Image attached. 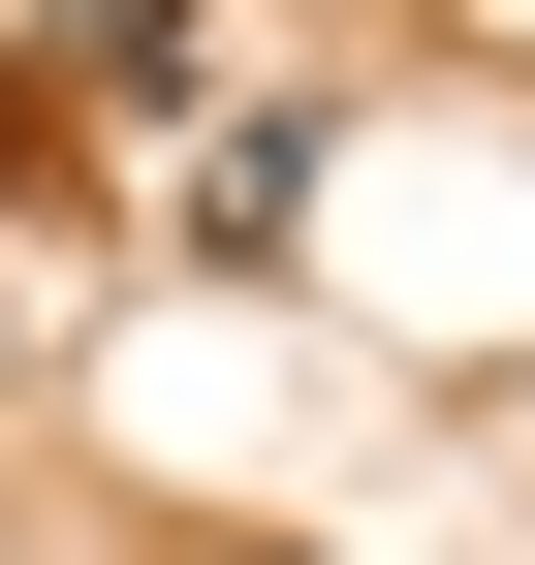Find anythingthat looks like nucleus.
Instances as JSON below:
<instances>
[{"label": "nucleus", "mask_w": 535, "mask_h": 565, "mask_svg": "<svg viewBox=\"0 0 535 565\" xmlns=\"http://www.w3.org/2000/svg\"><path fill=\"white\" fill-rule=\"evenodd\" d=\"M0 63H32V95H158V63H189V0H0Z\"/></svg>", "instance_id": "f257e3e1"}, {"label": "nucleus", "mask_w": 535, "mask_h": 565, "mask_svg": "<svg viewBox=\"0 0 535 565\" xmlns=\"http://www.w3.org/2000/svg\"><path fill=\"white\" fill-rule=\"evenodd\" d=\"M284 221H315V95H252L221 158H189V252H284Z\"/></svg>", "instance_id": "f03ea898"}, {"label": "nucleus", "mask_w": 535, "mask_h": 565, "mask_svg": "<svg viewBox=\"0 0 535 565\" xmlns=\"http://www.w3.org/2000/svg\"><path fill=\"white\" fill-rule=\"evenodd\" d=\"M158 565H284V534H158Z\"/></svg>", "instance_id": "7ed1b4c3"}, {"label": "nucleus", "mask_w": 535, "mask_h": 565, "mask_svg": "<svg viewBox=\"0 0 535 565\" xmlns=\"http://www.w3.org/2000/svg\"><path fill=\"white\" fill-rule=\"evenodd\" d=\"M0 345H32V315H0Z\"/></svg>", "instance_id": "20e7f679"}]
</instances>
